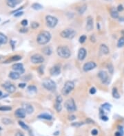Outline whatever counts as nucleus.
Returning <instances> with one entry per match:
<instances>
[{"label": "nucleus", "instance_id": "f257e3e1", "mask_svg": "<svg viewBox=\"0 0 124 136\" xmlns=\"http://www.w3.org/2000/svg\"><path fill=\"white\" fill-rule=\"evenodd\" d=\"M51 39V34L48 31H42L37 37V42L39 45H46Z\"/></svg>", "mask_w": 124, "mask_h": 136}, {"label": "nucleus", "instance_id": "f03ea898", "mask_svg": "<svg viewBox=\"0 0 124 136\" xmlns=\"http://www.w3.org/2000/svg\"><path fill=\"white\" fill-rule=\"evenodd\" d=\"M57 53L59 56L62 59H68L71 56L70 50L68 48V47L64 45L59 46L57 50Z\"/></svg>", "mask_w": 124, "mask_h": 136}, {"label": "nucleus", "instance_id": "7ed1b4c3", "mask_svg": "<svg viewBox=\"0 0 124 136\" xmlns=\"http://www.w3.org/2000/svg\"><path fill=\"white\" fill-rule=\"evenodd\" d=\"M42 85L46 90L50 91V92H54L57 88V85H56L55 81H52V79H50V78L45 79L43 81Z\"/></svg>", "mask_w": 124, "mask_h": 136}, {"label": "nucleus", "instance_id": "20e7f679", "mask_svg": "<svg viewBox=\"0 0 124 136\" xmlns=\"http://www.w3.org/2000/svg\"><path fill=\"white\" fill-rule=\"evenodd\" d=\"M74 88V83H73V81H66L65 84H64L63 87L62 89V94L64 95V96L68 95L70 93L73 91V89Z\"/></svg>", "mask_w": 124, "mask_h": 136}, {"label": "nucleus", "instance_id": "39448f33", "mask_svg": "<svg viewBox=\"0 0 124 136\" xmlns=\"http://www.w3.org/2000/svg\"><path fill=\"white\" fill-rule=\"evenodd\" d=\"M76 35V32L74 29L72 28H67V29L63 30V31L61 32L60 36L62 38H66V39H72Z\"/></svg>", "mask_w": 124, "mask_h": 136}, {"label": "nucleus", "instance_id": "423d86ee", "mask_svg": "<svg viewBox=\"0 0 124 136\" xmlns=\"http://www.w3.org/2000/svg\"><path fill=\"white\" fill-rule=\"evenodd\" d=\"M65 107L68 112H74L77 110V106L73 98L67 100L65 103Z\"/></svg>", "mask_w": 124, "mask_h": 136}, {"label": "nucleus", "instance_id": "0eeeda50", "mask_svg": "<svg viewBox=\"0 0 124 136\" xmlns=\"http://www.w3.org/2000/svg\"><path fill=\"white\" fill-rule=\"evenodd\" d=\"M46 21L48 27H49L50 28H53L57 26V24L58 23V19L55 17H53L51 15H47L46 17Z\"/></svg>", "mask_w": 124, "mask_h": 136}, {"label": "nucleus", "instance_id": "6e6552de", "mask_svg": "<svg viewBox=\"0 0 124 136\" xmlns=\"http://www.w3.org/2000/svg\"><path fill=\"white\" fill-rule=\"evenodd\" d=\"M30 61L34 64H40V63H44V58L43 57V56H41V54H35L30 57Z\"/></svg>", "mask_w": 124, "mask_h": 136}, {"label": "nucleus", "instance_id": "1a4fd4ad", "mask_svg": "<svg viewBox=\"0 0 124 136\" xmlns=\"http://www.w3.org/2000/svg\"><path fill=\"white\" fill-rule=\"evenodd\" d=\"M2 87H4L6 91H7L9 93H13L16 91V87L13 84H12L10 82H6L2 85Z\"/></svg>", "mask_w": 124, "mask_h": 136}, {"label": "nucleus", "instance_id": "9d476101", "mask_svg": "<svg viewBox=\"0 0 124 136\" xmlns=\"http://www.w3.org/2000/svg\"><path fill=\"white\" fill-rule=\"evenodd\" d=\"M97 66L96 63L93 61H89V62L85 63L83 66V70H84V72H89V71H91L93 69H95V67Z\"/></svg>", "mask_w": 124, "mask_h": 136}, {"label": "nucleus", "instance_id": "9b49d317", "mask_svg": "<svg viewBox=\"0 0 124 136\" xmlns=\"http://www.w3.org/2000/svg\"><path fill=\"white\" fill-rule=\"evenodd\" d=\"M93 26H94V21H93V18L91 16H88L86 19V30L91 31L93 29Z\"/></svg>", "mask_w": 124, "mask_h": 136}, {"label": "nucleus", "instance_id": "f8f14e48", "mask_svg": "<svg viewBox=\"0 0 124 136\" xmlns=\"http://www.w3.org/2000/svg\"><path fill=\"white\" fill-rule=\"evenodd\" d=\"M50 73L52 76H58L61 73V67L58 65H55V66H53L50 68Z\"/></svg>", "mask_w": 124, "mask_h": 136}, {"label": "nucleus", "instance_id": "ddd939ff", "mask_svg": "<svg viewBox=\"0 0 124 136\" xmlns=\"http://www.w3.org/2000/svg\"><path fill=\"white\" fill-rule=\"evenodd\" d=\"M15 116L18 118H24L26 117V111L24 108H19L15 112Z\"/></svg>", "mask_w": 124, "mask_h": 136}, {"label": "nucleus", "instance_id": "4468645a", "mask_svg": "<svg viewBox=\"0 0 124 136\" xmlns=\"http://www.w3.org/2000/svg\"><path fill=\"white\" fill-rule=\"evenodd\" d=\"M98 77L100 78V80L103 83H105L108 81V73L106 72V71H100L99 72L98 74Z\"/></svg>", "mask_w": 124, "mask_h": 136}, {"label": "nucleus", "instance_id": "2eb2a0df", "mask_svg": "<svg viewBox=\"0 0 124 136\" xmlns=\"http://www.w3.org/2000/svg\"><path fill=\"white\" fill-rule=\"evenodd\" d=\"M12 69L15 72H19V74H23L24 72V68L22 63H15L12 65Z\"/></svg>", "mask_w": 124, "mask_h": 136}, {"label": "nucleus", "instance_id": "dca6fc26", "mask_svg": "<svg viewBox=\"0 0 124 136\" xmlns=\"http://www.w3.org/2000/svg\"><path fill=\"white\" fill-rule=\"evenodd\" d=\"M86 54H87V52H86V50L85 48H80L79 50V52H78V56H77L78 59L79 61H83V60H84L85 58H86Z\"/></svg>", "mask_w": 124, "mask_h": 136}, {"label": "nucleus", "instance_id": "f3484780", "mask_svg": "<svg viewBox=\"0 0 124 136\" xmlns=\"http://www.w3.org/2000/svg\"><path fill=\"white\" fill-rule=\"evenodd\" d=\"M23 0H6L7 5L11 8H15L18 4L22 2Z\"/></svg>", "mask_w": 124, "mask_h": 136}, {"label": "nucleus", "instance_id": "a211bd4d", "mask_svg": "<svg viewBox=\"0 0 124 136\" xmlns=\"http://www.w3.org/2000/svg\"><path fill=\"white\" fill-rule=\"evenodd\" d=\"M23 108L25 109V111H26V114H30L33 113L34 111V109H33V107L29 104V103H24L23 104Z\"/></svg>", "mask_w": 124, "mask_h": 136}, {"label": "nucleus", "instance_id": "6ab92c4d", "mask_svg": "<svg viewBox=\"0 0 124 136\" xmlns=\"http://www.w3.org/2000/svg\"><path fill=\"white\" fill-rule=\"evenodd\" d=\"M110 16L113 19H118L119 18V12H118V10H117L116 8H112L110 10Z\"/></svg>", "mask_w": 124, "mask_h": 136}, {"label": "nucleus", "instance_id": "aec40b11", "mask_svg": "<svg viewBox=\"0 0 124 136\" xmlns=\"http://www.w3.org/2000/svg\"><path fill=\"white\" fill-rule=\"evenodd\" d=\"M41 51H42V52L44 53L45 55L46 56L51 55L52 53V48H50V47H49V46H46V47L43 48H42V50H41Z\"/></svg>", "mask_w": 124, "mask_h": 136}, {"label": "nucleus", "instance_id": "412c9836", "mask_svg": "<svg viewBox=\"0 0 124 136\" xmlns=\"http://www.w3.org/2000/svg\"><path fill=\"white\" fill-rule=\"evenodd\" d=\"M100 51L102 52V54H105V55L108 54L110 52L109 48L105 44H101L100 45Z\"/></svg>", "mask_w": 124, "mask_h": 136}, {"label": "nucleus", "instance_id": "4be33fe9", "mask_svg": "<svg viewBox=\"0 0 124 136\" xmlns=\"http://www.w3.org/2000/svg\"><path fill=\"white\" fill-rule=\"evenodd\" d=\"M8 76L12 80H17L20 77V75H19V73L17 72H11Z\"/></svg>", "mask_w": 124, "mask_h": 136}, {"label": "nucleus", "instance_id": "5701e85b", "mask_svg": "<svg viewBox=\"0 0 124 136\" xmlns=\"http://www.w3.org/2000/svg\"><path fill=\"white\" fill-rule=\"evenodd\" d=\"M38 118L39 119H44V120H50L52 119V117L51 115L47 114V113H44V114H40Z\"/></svg>", "mask_w": 124, "mask_h": 136}, {"label": "nucleus", "instance_id": "b1692460", "mask_svg": "<svg viewBox=\"0 0 124 136\" xmlns=\"http://www.w3.org/2000/svg\"><path fill=\"white\" fill-rule=\"evenodd\" d=\"M8 42L7 37L4 34L0 32V46L2 45L6 44Z\"/></svg>", "mask_w": 124, "mask_h": 136}, {"label": "nucleus", "instance_id": "393cba45", "mask_svg": "<svg viewBox=\"0 0 124 136\" xmlns=\"http://www.w3.org/2000/svg\"><path fill=\"white\" fill-rule=\"evenodd\" d=\"M112 96L113 98H116V99H119L120 98V94L118 92V89H117L116 87H114L112 89Z\"/></svg>", "mask_w": 124, "mask_h": 136}, {"label": "nucleus", "instance_id": "a878e982", "mask_svg": "<svg viewBox=\"0 0 124 136\" xmlns=\"http://www.w3.org/2000/svg\"><path fill=\"white\" fill-rule=\"evenodd\" d=\"M86 8H87V6H86V4L82 5V6H80V7L79 8V9H78V12H79V13L80 15L84 14V12H86Z\"/></svg>", "mask_w": 124, "mask_h": 136}, {"label": "nucleus", "instance_id": "bb28decb", "mask_svg": "<svg viewBox=\"0 0 124 136\" xmlns=\"http://www.w3.org/2000/svg\"><path fill=\"white\" fill-rule=\"evenodd\" d=\"M31 7L33 8L34 10H41L43 8V6L38 3H35V4H32Z\"/></svg>", "mask_w": 124, "mask_h": 136}, {"label": "nucleus", "instance_id": "cd10ccee", "mask_svg": "<svg viewBox=\"0 0 124 136\" xmlns=\"http://www.w3.org/2000/svg\"><path fill=\"white\" fill-rule=\"evenodd\" d=\"M124 46V37H121L117 42V47L122 48Z\"/></svg>", "mask_w": 124, "mask_h": 136}, {"label": "nucleus", "instance_id": "c85d7f7f", "mask_svg": "<svg viewBox=\"0 0 124 136\" xmlns=\"http://www.w3.org/2000/svg\"><path fill=\"white\" fill-rule=\"evenodd\" d=\"M19 126H20L23 129H24V130H29V127H28V126L26 125L24 122L19 121Z\"/></svg>", "mask_w": 124, "mask_h": 136}, {"label": "nucleus", "instance_id": "c756f323", "mask_svg": "<svg viewBox=\"0 0 124 136\" xmlns=\"http://www.w3.org/2000/svg\"><path fill=\"white\" fill-rule=\"evenodd\" d=\"M101 107L103 109H106L107 111H110V109H111V107H112V105L109 104V103H104L103 105H101Z\"/></svg>", "mask_w": 124, "mask_h": 136}, {"label": "nucleus", "instance_id": "7c9ffc66", "mask_svg": "<svg viewBox=\"0 0 124 136\" xmlns=\"http://www.w3.org/2000/svg\"><path fill=\"white\" fill-rule=\"evenodd\" d=\"M55 109H56V111H57V112H60L62 109V105H61V103H55Z\"/></svg>", "mask_w": 124, "mask_h": 136}, {"label": "nucleus", "instance_id": "2f4dec72", "mask_svg": "<svg viewBox=\"0 0 124 136\" xmlns=\"http://www.w3.org/2000/svg\"><path fill=\"white\" fill-rule=\"evenodd\" d=\"M20 59H22V56H18V55H16V56H12L11 58V59H9L10 61H19Z\"/></svg>", "mask_w": 124, "mask_h": 136}, {"label": "nucleus", "instance_id": "473e14b6", "mask_svg": "<svg viewBox=\"0 0 124 136\" xmlns=\"http://www.w3.org/2000/svg\"><path fill=\"white\" fill-rule=\"evenodd\" d=\"M108 70L109 71V73L110 74H112L114 72V67L113 65L111 64V63H109L108 65Z\"/></svg>", "mask_w": 124, "mask_h": 136}, {"label": "nucleus", "instance_id": "72a5a7b5", "mask_svg": "<svg viewBox=\"0 0 124 136\" xmlns=\"http://www.w3.org/2000/svg\"><path fill=\"white\" fill-rule=\"evenodd\" d=\"M12 109V108L9 106H2L0 107V111H11Z\"/></svg>", "mask_w": 124, "mask_h": 136}, {"label": "nucleus", "instance_id": "f704fd0d", "mask_svg": "<svg viewBox=\"0 0 124 136\" xmlns=\"http://www.w3.org/2000/svg\"><path fill=\"white\" fill-rule=\"evenodd\" d=\"M86 41V35H81L80 37H79V43H84V42Z\"/></svg>", "mask_w": 124, "mask_h": 136}, {"label": "nucleus", "instance_id": "c9c22d12", "mask_svg": "<svg viewBox=\"0 0 124 136\" xmlns=\"http://www.w3.org/2000/svg\"><path fill=\"white\" fill-rule=\"evenodd\" d=\"M39 26V23L35 22V21H34V22H33L31 23V27H32V28H33V29H36Z\"/></svg>", "mask_w": 124, "mask_h": 136}, {"label": "nucleus", "instance_id": "e433bc0d", "mask_svg": "<svg viewBox=\"0 0 124 136\" xmlns=\"http://www.w3.org/2000/svg\"><path fill=\"white\" fill-rule=\"evenodd\" d=\"M2 122L3 123L5 124V125H8V124H11L12 123V121H11L10 119H8V118H4L2 119Z\"/></svg>", "mask_w": 124, "mask_h": 136}, {"label": "nucleus", "instance_id": "4c0bfd02", "mask_svg": "<svg viewBox=\"0 0 124 136\" xmlns=\"http://www.w3.org/2000/svg\"><path fill=\"white\" fill-rule=\"evenodd\" d=\"M28 91L29 92H37V88L36 87H35V86H29L28 87Z\"/></svg>", "mask_w": 124, "mask_h": 136}, {"label": "nucleus", "instance_id": "58836bf2", "mask_svg": "<svg viewBox=\"0 0 124 136\" xmlns=\"http://www.w3.org/2000/svg\"><path fill=\"white\" fill-rule=\"evenodd\" d=\"M84 125V123L83 122H74L72 124V126H75V127H79L81 126V125Z\"/></svg>", "mask_w": 124, "mask_h": 136}, {"label": "nucleus", "instance_id": "ea45409f", "mask_svg": "<svg viewBox=\"0 0 124 136\" xmlns=\"http://www.w3.org/2000/svg\"><path fill=\"white\" fill-rule=\"evenodd\" d=\"M117 10H118V12H122L123 10H124V6L121 5V4H119L118 6H117Z\"/></svg>", "mask_w": 124, "mask_h": 136}, {"label": "nucleus", "instance_id": "a19ab883", "mask_svg": "<svg viewBox=\"0 0 124 136\" xmlns=\"http://www.w3.org/2000/svg\"><path fill=\"white\" fill-rule=\"evenodd\" d=\"M63 101V98L61 96H58L56 98V103H62V102Z\"/></svg>", "mask_w": 124, "mask_h": 136}, {"label": "nucleus", "instance_id": "79ce46f5", "mask_svg": "<svg viewBox=\"0 0 124 136\" xmlns=\"http://www.w3.org/2000/svg\"><path fill=\"white\" fill-rule=\"evenodd\" d=\"M21 24H22L23 26H26L28 25V21H27L26 19H24V20H22V21Z\"/></svg>", "mask_w": 124, "mask_h": 136}, {"label": "nucleus", "instance_id": "37998d69", "mask_svg": "<svg viewBox=\"0 0 124 136\" xmlns=\"http://www.w3.org/2000/svg\"><path fill=\"white\" fill-rule=\"evenodd\" d=\"M28 31V28H22V29H20V30H19V32H22V33H26Z\"/></svg>", "mask_w": 124, "mask_h": 136}, {"label": "nucleus", "instance_id": "c03bdc74", "mask_svg": "<svg viewBox=\"0 0 124 136\" xmlns=\"http://www.w3.org/2000/svg\"><path fill=\"white\" fill-rule=\"evenodd\" d=\"M97 92V90H96V89L95 87H92L90 88V94H95V93Z\"/></svg>", "mask_w": 124, "mask_h": 136}, {"label": "nucleus", "instance_id": "a18cd8bd", "mask_svg": "<svg viewBox=\"0 0 124 136\" xmlns=\"http://www.w3.org/2000/svg\"><path fill=\"white\" fill-rule=\"evenodd\" d=\"M23 14H24V12H15V17H20Z\"/></svg>", "mask_w": 124, "mask_h": 136}, {"label": "nucleus", "instance_id": "49530a36", "mask_svg": "<svg viewBox=\"0 0 124 136\" xmlns=\"http://www.w3.org/2000/svg\"><path fill=\"white\" fill-rule=\"evenodd\" d=\"M91 133L92 135H93V136H97L98 134V131L97 129H93L91 131Z\"/></svg>", "mask_w": 124, "mask_h": 136}, {"label": "nucleus", "instance_id": "de8ad7c7", "mask_svg": "<svg viewBox=\"0 0 124 136\" xmlns=\"http://www.w3.org/2000/svg\"><path fill=\"white\" fill-rule=\"evenodd\" d=\"M11 46H12V49L14 50V48H15V41H14L13 40H11Z\"/></svg>", "mask_w": 124, "mask_h": 136}, {"label": "nucleus", "instance_id": "09e8293b", "mask_svg": "<svg viewBox=\"0 0 124 136\" xmlns=\"http://www.w3.org/2000/svg\"><path fill=\"white\" fill-rule=\"evenodd\" d=\"M86 122L88 123V124H94V123H95V122L93 121V120H90V118H88V119L86 120Z\"/></svg>", "mask_w": 124, "mask_h": 136}, {"label": "nucleus", "instance_id": "8fccbe9b", "mask_svg": "<svg viewBox=\"0 0 124 136\" xmlns=\"http://www.w3.org/2000/svg\"><path fill=\"white\" fill-rule=\"evenodd\" d=\"M26 83H19V87L20 88H24V87H26Z\"/></svg>", "mask_w": 124, "mask_h": 136}, {"label": "nucleus", "instance_id": "3c124183", "mask_svg": "<svg viewBox=\"0 0 124 136\" xmlns=\"http://www.w3.org/2000/svg\"><path fill=\"white\" fill-rule=\"evenodd\" d=\"M101 120H104V121H107V120H108V117L106 116V115H102V116H101Z\"/></svg>", "mask_w": 124, "mask_h": 136}, {"label": "nucleus", "instance_id": "603ef678", "mask_svg": "<svg viewBox=\"0 0 124 136\" xmlns=\"http://www.w3.org/2000/svg\"><path fill=\"white\" fill-rule=\"evenodd\" d=\"M90 41H91L92 42H93V43H95V42L96 39H95V36H94V35L91 36V37H90Z\"/></svg>", "mask_w": 124, "mask_h": 136}, {"label": "nucleus", "instance_id": "864d4df0", "mask_svg": "<svg viewBox=\"0 0 124 136\" xmlns=\"http://www.w3.org/2000/svg\"><path fill=\"white\" fill-rule=\"evenodd\" d=\"M75 118H76V117H75L74 115H70L69 116V120H74Z\"/></svg>", "mask_w": 124, "mask_h": 136}, {"label": "nucleus", "instance_id": "5fc2aeb1", "mask_svg": "<svg viewBox=\"0 0 124 136\" xmlns=\"http://www.w3.org/2000/svg\"><path fill=\"white\" fill-rule=\"evenodd\" d=\"M16 136H24V135L22 134V133H17L16 134Z\"/></svg>", "mask_w": 124, "mask_h": 136}, {"label": "nucleus", "instance_id": "6e6d98bb", "mask_svg": "<svg viewBox=\"0 0 124 136\" xmlns=\"http://www.w3.org/2000/svg\"><path fill=\"white\" fill-rule=\"evenodd\" d=\"M2 96V92H1V91H0V97Z\"/></svg>", "mask_w": 124, "mask_h": 136}]
</instances>
